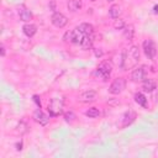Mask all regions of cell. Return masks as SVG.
I'll use <instances>...</instances> for the list:
<instances>
[{"label": "cell", "mask_w": 158, "mask_h": 158, "mask_svg": "<svg viewBox=\"0 0 158 158\" xmlns=\"http://www.w3.org/2000/svg\"><path fill=\"white\" fill-rule=\"evenodd\" d=\"M121 68L123 70L135 68L138 62H139V49L137 46H131L127 51L125 49L122 52V57H121Z\"/></svg>", "instance_id": "cell-1"}, {"label": "cell", "mask_w": 158, "mask_h": 158, "mask_svg": "<svg viewBox=\"0 0 158 158\" xmlns=\"http://www.w3.org/2000/svg\"><path fill=\"white\" fill-rule=\"evenodd\" d=\"M63 105H64V100L62 98H53L51 99L49 104H48V112L49 116H58L59 114H62L63 111Z\"/></svg>", "instance_id": "cell-2"}, {"label": "cell", "mask_w": 158, "mask_h": 158, "mask_svg": "<svg viewBox=\"0 0 158 158\" xmlns=\"http://www.w3.org/2000/svg\"><path fill=\"white\" fill-rule=\"evenodd\" d=\"M83 37H84V35L79 31L78 27H75L74 30H70V31L65 32L63 40H64L65 42H70V43H74V44H80Z\"/></svg>", "instance_id": "cell-3"}, {"label": "cell", "mask_w": 158, "mask_h": 158, "mask_svg": "<svg viewBox=\"0 0 158 158\" xmlns=\"http://www.w3.org/2000/svg\"><path fill=\"white\" fill-rule=\"evenodd\" d=\"M95 75L99 77L100 79H102L104 81L109 80L110 75H111V65L107 62H102L101 64H99V67L95 70Z\"/></svg>", "instance_id": "cell-4"}, {"label": "cell", "mask_w": 158, "mask_h": 158, "mask_svg": "<svg viewBox=\"0 0 158 158\" xmlns=\"http://www.w3.org/2000/svg\"><path fill=\"white\" fill-rule=\"evenodd\" d=\"M125 88H126V79L125 78H116L111 83L109 91L111 94H114V95H118L125 90Z\"/></svg>", "instance_id": "cell-5"}, {"label": "cell", "mask_w": 158, "mask_h": 158, "mask_svg": "<svg viewBox=\"0 0 158 158\" xmlns=\"http://www.w3.org/2000/svg\"><path fill=\"white\" fill-rule=\"evenodd\" d=\"M142 47H143V52H144V54H146V57L148 59H153L156 57V54H157V47H156V43L152 40L143 41Z\"/></svg>", "instance_id": "cell-6"}, {"label": "cell", "mask_w": 158, "mask_h": 158, "mask_svg": "<svg viewBox=\"0 0 158 158\" xmlns=\"http://www.w3.org/2000/svg\"><path fill=\"white\" fill-rule=\"evenodd\" d=\"M51 21H52L53 26H56V27H58V28H63V27L68 23L67 16H64V15H63L62 12H59V11H54V12H53V15H52V17H51Z\"/></svg>", "instance_id": "cell-7"}, {"label": "cell", "mask_w": 158, "mask_h": 158, "mask_svg": "<svg viewBox=\"0 0 158 158\" xmlns=\"http://www.w3.org/2000/svg\"><path fill=\"white\" fill-rule=\"evenodd\" d=\"M146 74H147V67H146V65H141V67H137V68H135V69L132 70V73H131V79H132L133 81H141V80L144 79Z\"/></svg>", "instance_id": "cell-8"}, {"label": "cell", "mask_w": 158, "mask_h": 158, "mask_svg": "<svg viewBox=\"0 0 158 158\" xmlns=\"http://www.w3.org/2000/svg\"><path fill=\"white\" fill-rule=\"evenodd\" d=\"M33 118H35V121H36L37 123H40L41 126H46V125L49 122V117L41 110V107H38V109L35 111Z\"/></svg>", "instance_id": "cell-9"}, {"label": "cell", "mask_w": 158, "mask_h": 158, "mask_svg": "<svg viewBox=\"0 0 158 158\" xmlns=\"http://www.w3.org/2000/svg\"><path fill=\"white\" fill-rule=\"evenodd\" d=\"M96 99V93L94 90H88V91H84L81 93L79 96H78V100L80 102H91Z\"/></svg>", "instance_id": "cell-10"}, {"label": "cell", "mask_w": 158, "mask_h": 158, "mask_svg": "<svg viewBox=\"0 0 158 158\" xmlns=\"http://www.w3.org/2000/svg\"><path fill=\"white\" fill-rule=\"evenodd\" d=\"M135 118H136V112L135 111H132V110L126 111L125 115H123V117H122V126L126 127V126L131 125L135 121Z\"/></svg>", "instance_id": "cell-11"}, {"label": "cell", "mask_w": 158, "mask_h": 158, "mask_svg": "<svg viewBox=\"0 0 158 158\" xmlns=\"http://www.w3.org/2000/svg\"><path fill=\"white\" fill-rule=\"evenodd\" d=\"M93 42H94V37H93V35H86V36H84L83 40H81V42H80V47H81V49H84V51L90 49V48L93 47Z\"/></svg>", "instance_id": "cell-12"}, {"label": "cell", "mask_w": 158, "mask_h": 158, "mask_svg": "<svg viewBox=\"0 0 158 158\" xmlns=\"http://www.w3.org/2000/svg\"><path fill=\"white\" fill-rule=\"evenodd\" d=\"M19 16H20V19H21V21H25V22H28L30 20H32V12L30 11V10H27L26 7H23V6H21L20 9H19Z\"/></svg>", "instance_id": "cell-13"}, {"label": "cell", "mask_w": 158, "mask_h": 158, "mask_svg": "<svg viewBox=\"0 0 158 158\" xmlns=\"http://www.w3.org/2000/svg\"><path fill=\"white\" fill-rule=\"evenodd\" d=\"M22 31L27 37H33L37 32V27L33 23H25L23 27H22Z\"/></svg>", "instance_id": "cell-14"}, {"label": "cell", "mask_w": 158, "mask_h": 158, "mask_svg": "<svg viewBox=\"0 0 158 158\" xmlns=\"http://www.w3.org/2000/svg\"><path fill=\"white\" fill-rule=\"evenodd\" d=\"M157 88V84L153 79H144L143 84H142V89L147 93H152L154 89Z\"/></svg>", "instance_id": "cell-15"}, {"label": "cell", "mask_w": 158, "mask_h": 158, "mask_svg": "<svg viewBox=\"0 0 158 158\" xmlns=\"http://www.w3.org/2000/svg\"><path fill=\"white\" fill-rule=\"evenodd\" d=\"M83 6L81 0H69L68 1V10L72 12H77L78 10H80Z\"/></svg>", "instance_id": "cell-16"}, {"label": "cell", "mask_w": 158, "mask_h": 158, "mask_svg": "<svg viewBox=\"0 0 158 158\" xmlns=\"http://www.w3.org/2000/svg\"><path fill=\"white\" fill-rule=\"evenodd\" d=\"M78 28H79V31H80L84 36H86V35H93V33H94V27H93L90 23H80V25L78 26Z\"/></svg>", "instance_id": "cell-17"}, {"label": "cell", "mask_w": 158, "mask_h": 158, "mask_svg": "<svg viewBox=\"0 0 158 158\" xmlns=\"http://www.w3.org/2000/svg\"><path fill=\"white\" fill-rule=\"evenodd\" d=\"M109 15L111 19H118V16L121 15V7L118 5H112L109 9Z\"/></svg>", "instance_id": "cell-18"}, {"label": "cell", "mask_w": 158, "mask_h": 158, "mask_svg": "<svg viewBox=\"0 0 158 158\" xmlns=\"http://www.w3.org/2000/svg\"><path fill=\"white\" fill-rule=\"evenodd\" d=\"M133 35H135V30H133V26L132 25H126L123 27V37L126 40H132L133 38Z\"/></svg>", "instance_id": "cell-19"}, {"label": "cell", "mask_w": 158, "mask_h": 158, "mask_svg": "<svg viewBox=\"0 0 158 158\" xmlns=\"http://www.w3.org/2000/svg\"><path fill=\"white\" fill-rule=\"evenodd\" d=\"M135 101H136L138 105L143 106V107L147 106V98H146L142 93H136V94H135Z\"/></svg>", "instance_id": "cell-20"}, {"label": "cell", "mask_w": 158, "mask_h": 158, "mask_svg": "<svg viewBox=\"0 0 158 158\" xmlns=\"http://www.w3.org/2000/svg\"><path fill=\"white\" fill-rule=\"evenodd\" d=\"M85 115L88 117H90V118H95V117H98L100 115V111H99L98 107H90L89 110L85 111Z\"/></svg>", "instance_id": "cell-21"}, {"label": "cell", "mask_w": 158, "mask_h": 158, "mask_svg": "<svg viewBox=\"0 0 158 158\" xmlns=\"http://www.w3.org/2000/svg\"><path fill=\"white\" fill-rule=\"evenodd\" d=\"M125 26H126V23H125V21L122 19L115 20V22H114V28L115 30H123Z\"/></svg>", "instance_id": "cell-22"}, {"label": "cell", "mask_w": 158, "mask_h": 158, "mask_svg": "<svg viewBox=\"0 0 158 158\" xmlns=\"http://www.w3.org/2000/svg\"><path fill=\"white\" fill-rule=\"evenodd\" d=\"M74 118H75V114L73 111H69V112L64 114V120L67 122H72V121H74Z\"/></svg>", "instance_id": "cell-23"}, {"label": "cell", "mask_w": 158, "mask_h": 158, "mask_svg": "<svg viewBox=\"0 0 158 158\" xmlns=\"http://www.w3.org/2000/svg\"><path fill=\"white\" fill-rule=\"evenodd\" d=\"M33 101L37 104L38 107H41V100H40V98H38L37 95H33Z\"/></svg>", "instance_id": "cell-24"}, {"label": "cell", "mask_w": 158, "mask_h": 158, "mask_svg": "<svg viewBox=\"0 0 158 158\" xmlns=\"http://www.w3.org/2000/svg\"><path fill=\"white\" fill-rule=\"evenodd\" d=\"M94 52H95V56H96V57H101V56H102V51H101L100 48H95Z\"/></svg>", "instance_id": "cell-25"}, {"label": "cell", "mask_w": 158, "mask_h": 158, "mask_svg": "<svg viewBox=\"0 0 158 158\" xmlns=\"http://www.w3.org/2000/svg\"><path fill=\"white\" fill-rule=\"evenodd\" d=\"M49 7H51V10H52V11H54V10H56V2H54V0H52V1H51Z\"/></svg>", "instance_id": "cell-26"}, {"label": "cell", "mask_w": 158, "mask_h": 158, "mask_svg": "<svg viewBox=\"0 0 158 158\" xmlns=\"http://www.w3.org/2000/svg\"><path fill=\"white\" fill-rule=\"evenodd\" d=\"M1 56L2 57L5 56V47H4V44H1Z\"/></svg>", "instance_id": "cell-27"}, {"label": "cell", "mask_w": 158, "mask_h": 158, "mask_svg": "<svg viewBox=\"0 0 158 158\" xmlns=\"http://www.w3.org/2000/svg\"><path fill=\"white\" fill-rule=\"evenodd\" d=\"M16 147H17V148H16L17 151H21V149H22V148H21V147H22V143H17Z\"/></svg>", "instance_id": "cell-28"}, {"label": "cell", "mask_w": 158, "mask_h": 158, "mask_svg": "<svg viewBox=\"0 0 158 158\" xmlns=\"http://www.w3.org/2000/svg\"><path fill=\"white\" fill-rule=\"evenodd\" d=\"M153 12H154V14H157V15H158V5H156V6H154V7H153Z\"/></svg>", "instance_id": "cell-29"}, {"label": "cell", "mask_w": 158, "mask_h": 158, "mask_svg": "<svg viewBox=\"0 0 158 158\" xmlns=\"http://www.w3.org/2000/svg\"><path fill=\"white\" fill-rule=\"evenodd\" d=\"M106 1H109V2H112V1H114V0H106Z\"/></svg>", "instance_id": "cell-30"}, {"label": "cell", "mask_w": 158, "mask_h": 158, "mask_svg": "<svg viewBox=\"0 0 158 158\" xmlns=\"http://www.w3.org/2000/svg\"><path fill=\"white\" fill-rule=\"evenodd\" d=\"M90 1H95V0H90Z\"/></svg>", "instance_id": "cell-31"}]
</instances>
